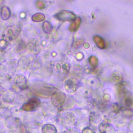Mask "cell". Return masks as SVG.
Masks as SVG:
<instances>
[{
    "label": "cell",
    "mask_w": 133,
    "mask_h": 133,
    "mask_svg": "<svg viewBox=\"0 0 133 133\" xmlns=\"http://www.w3.org/2000/svg\"><path fill=\"white\" fill-rule=\"evenodd\" d=\"M89 63L90 64V65L92 66V67H95V66H96L97 64V59L94 56H92L90 57L89 59Z\"/></svg>",
    "instance_id": "cell-24"
},
{
    "label": "cell",
    "mask_w": 133,
    "mask_h": 133,
    "mask_svg": "<svg viewBox=\"0 0 133 133\" xmlns=\"http://www.w3.org/2000/svg\"><path fill=\"white\" fill-rule=\"evenodd\" d=\"M31 19L34 22H41L45 20V16L42 13L37 12L32 15Z\"/></svg>",
    "instance_id": "cell-16"
},
{
    "label": "cell",
    "mask_w": 133,
    "mask_h": 133,
    "mask_svg": "<svg viewBox=\"0 0 133 133\" xmlns=\"http://www.w3.org/2000/svg\"><path fill=\"white\" fill-rule=\"evenodd\" d=\"M43 30L44 32L46 33H49L51 32L52 29V26L51 24L48 21H44L43 23Z\"/></svg>",
    "instance_id": "cell-20"
},
{
    "label": "cell",
    "mask_w": 133,
    "mask_h": 133,
    "mask_svg": "<svg viewBox=\"0 0 133 133\" xmlns=\"http://www.w3.org/2000/svg\"><path fill=\"white\" fill-rule=\"evenodd\" d=\"M132 109H133V103H132Z\"/></svg>",
    "instance_id": "cell-36"
},
{
    "label": "cell",
    "mask_w": 133,
    "mask_h": 133,
    "mask_svg": "<svg viewBox=\"0 0 133 133\" xmlns=\"http://www.w3.org/2000/svg\"><path fill=\"white\" fill-rule=\"evenodd\" d=\"M7 127L5 124V122L0 120V133H4L6 131Z\"/></svg>",
    "instance_id": "cell-25"
},
{
    "label": "cell",
    "mask_w": 133,
    "mask_h": 133,
    "mask_svg": "<svg viewBox=\"0 0 133 133\" xmlns=\"http://www.w3.org/2000/svg\"><path fill=\"white\" fill-rule=\"evenodd\" d=\"M3 114H2V113H0V120H1L2 119V118H3Z\"/></svg>",
    "instance_id": "cell-34"
},
{
    "label": "cell",
    "mask_w": 133,
    "mask_h": 133,
    "mask_svg": "<svg viewBox=\"0 0 133 133\" xmlns=\"http://www.w3.org/2000/svg\"><path fill=\"white\" fill-rule=\"evenodd\" d=\"M61 123L63 126L69 131L73 130L76 123L75 114L71 111L64 112L61 116Z\"/></svg>",
    "instance_id": "cell-2"
},
{
    "label": "cell",
    "mask_w": 133,
    "mask_h": 133,
    "mask_svg": "<svg viewBox=\"0 0 133 133\" xmlns=\"http://www.w3.org/2000/svg\"><path fill=\"white\" fill-rule=\"evenodd\" d=\"M36 7L39 9H42L44 8L45 4L44 3V2L43 1H37L36 3Z\"/></svg>",
    "instance_id": "cell-30"
},
{
    "label": "cell",
    "mask_w": 133,
    "mask_h": 133,
    "mask_svg": "<svg viewBox=\"0 0 133 133\" xmlns=\"http://www.w3.org/2000/svg\"><path fill=\"white\" fill-rule=\"evenodd\" d=\"M27 49L30 52L35 54L39 50V44L36 39H32L27 45Z\"/></svg>",
    "instance_id": "cell-12"
},
{
    "label": "cell",
    "mask_w": 133,
    "mask_h": 133,
    "mask_svg": "<svg viewBox=\"0 0 133 133\" xmlns=\"http://www.w3.org/2000/svg\"><path fill=\"white\" fill-rule=\"evenodd\" d=\"M42 133H58L56 127L51 123L43 124L41 126Z\"/></svg>",
    "instance_id": "cell-10"
},
{
    "label": "cell",
    "mask_w": 133,
    "mask_h": 133,
    "mask_svg": "<svg viewBox=\"0 0 133 133\" xmlns=\"http://www.w3.org/2000/svg\"><path fill=\"white\" fill-rule=\"evenodd\" d=\"M11 15V11L9 8L6 6H4L2 7L1 10V16L2 19L6 20L9 19Z\"/></svg>",
    "instance_id": "cell-13"
},
{
    "label": "cell",
    "mask_w": 133,
    "mask_h": 133,
    "mask_svg": "<svg viewBox=\"0 0 133 133\" xmlns=\"http://www.w3.org/2000/svg\"><path fill=\"white\" fill-rule=\"evenodd\" d=\"M51 102L56 107L63 105L66 100V95L62 92H56L51 97Z\"/></svg>",
    "instance_id": "cell-6"
},
{
    "label": "cell",
    "mask_w": 133,
    "mask_h": 133,
    "mask_svg": "<svg viewBox=\"0 0 133 133\" xmlns=\"http://www.w3.org/2000/svg\"><path fill=\"white\" fill-rule=\"evenodd\" d=\"M102 117L101 114L97 112H91L89 115V122L90 124L94 126H99L102 122Z\"/></svg>",
    "instance_id": "cell-8"
},
{
    "label": "cell",
    "mask_w": 133,
    "mask_h": 133,
    "mask_svg": "<svg viewBox=\"0 0 133 133\" xmlns=\"http://www.w3.org/2000/svg\"><path fill=\"white\" fill-rule=\"evenodd\" d=\"M7 72L6 68H5L3 65L0 64V77H3L5 75Z\"/></svg>",
    "instance_id": "cell-26"
},
{
    "label": "cell",
    "mask_w": 133,
    "mask_h": 133,
    "mask_svg": "<svg viewBox=\"0 0 133 133\" xmlns=\"http://www.w3.org/2000/svg\"><path fill=\"white\" fill-rule=\"evenodd\" d=\"M41 104L39 99L36 97H32L29 99L21 107V109L25 112H32L35 110Z\"/></svg>",
    "instance_id": "cell-3"
},
{
    "label": "cell",
    "mask_w": 133,
    "mask_h": 133,
    "mask_svg": "<svg viewBox=\"0 0 133 133\" xmlns=\"http://www.w3.org/2000/svg\"><path fill=\"white\" fill-rule=\"evenodd\" d=\"M14 82L16 85L22 89H24L27 88L28 84L26 78L22 74L16 75L14 78Z\"/></svg>",
    "instance_id": "cell-7"
},
{
    "label": "cell",
    "mask_w": 133,
    "mask_h": 133,
    "mask_svg": "<svg viewBox=\"0 0 133 133\" xmlns=\"http://www.w3.org/2000/svg\"><path fill=\"white\" fill-rule=\"evenodd\" d=\"M4 122L7 128L11 130H16L19 125L22 123L20 118L15 116L6 117Z\"/></svg>",
    "instance_id": "cell-5"
},
{
    "label": "cell",
    "mask_w": 133,
    "mask_h": 133,
    "mask_svg": "<svg viewBox=\"0 0 133 133\" xmlns=\"http://www.w3.org/2000/svg\"><path fill=\"white\" fill-rule=\"evenodd\" d=\"M29 65V61L25 57H22L18 61V66L21 70L26 71Z\"/></svg>",
    "instance_id": "cell-14"
},
{
    "label": "cell",
    "mask_w": 133,
    "mask_h": 133,
    "mask_svg": "<svg viewBox=\"0 0 133 133\" xmlns=\"http://www.w3.org/2000/svg\"><path fill=\"white\" fill-rule=\"evenodd\" d=\"M65 89L68 92H73L75 91V87L71 80H68L65 83Z\"/></svg>",
    "instance_id": "cell-18"
},
{
    "label": "cell",
    "mask_w": 133,
    "mask_h": 133,
    "mask_svg": "<svg viewBox=\"0 0 133 133\" xmlns=\"http://www.w3.org/2000/svg\"><path fill=\"white\" fill-rule=\"evenodd\" d=\"M129 133H133V131H130Z\"/></svg>",
    "instance_id": "cell-35"
},
{
    "label": "cell",
    "mask_w": 133,
    "mask_h": 133,
    "mask_svg": "<svg viewBox=\"0 0 133 133\" xmlns=\"http://www.w3.org/2000/svg\"><path fill=\"white\" fill-rule=\"evenodd\" d=\"M67 133H80L79 131H77V130H72V131H70L67 132Z\"/></svg>",
    "instance_id": "cell-33"
},
{
    "label": "cell",
    "mask_w": 133,
    "mask_h": 133,
    "mask_svg": "<svg viewBox=\"0 0 133 133\" xmlns=\"http://www.w3.org/2000/svg\"><path fill=\"white\" fill-rule=\"evenodd\" d=\"M123 113L124 116L128 117H131V116L133 115V113L131 111L129 110H125L123 111Z\"/></svg>",
    "instance_id": "cell-31"
},
{
    "label": "cell",
    "mask_w": 133,
    "mask_h": 133,
    "mask_svg": "<svg viewBox=\"0 0 133 133\" xmlns=\"http://www.w3.org/2000/svg\"><path fill=\"white\" fill-rule=\"evenodd\" d=\"M15 92L10 90H7L2 95V99L3 101L6 103H10L15 101L16 98Z\"/></svg>",
    "instance_id": "cell-11"
},
{
    "label": "cell",
    "mask_w": 133,
    "mask_h": 133,
    "mask_svg": "<svg viewBox=\"0 0 133 133\" xmlns=\"http://www.w3.org/2000/svg\"><path fill=\"white\" fill-rule=\"evenodd\" d=\"M14 101L16 104L23 105L25 103V99L23 95H22L21 94H18L16 97V98H15V100Z\"/></svg>",
    "instance_id": "cell-21"
},
{
    "label": "cell",
    "mask_w": 133,
    "mask_h": 133,
    "mask_svg": "<svg viewBox=\"0 0 133 133\" xmlns=\"http://www.w3.org/2000/svg\"><path fill=\"white\" fill-rule=\"evenodd\" d=\"M64 108L66 109H70L74 107L75 105V102L74 99L71 97H68L66 98L65 101L64 103Z\"/></svg>",
    "instance_id": "cell-17"
},
{
    "label": "cell",
    "mask_w": 133,
    "mask_h": 133,
    "mask_svg": "<svg viewBox=\"0 0 133 133\" xmlns=\"http://www.w3.org/2000/svg\"><path fill=\"white\" fill-rule=\"evenodd\" d=\"M17 133H29V129L27 126L23 123H21L19 125L16 129Z\"/></svg>",
    "instance_id": "cell-19"
},
{
    "label": "cell",
    "mask_w": 133,
    "mask_h": 133,
    "mask_svg": "<svg viewBox=\"0 0 133 133\" xmlns=\"http://www.w3.org/2000/svg\"><path fill=\"white\" fill-rule=\"evenodd\" d=\"M133 103V100L130 98H127L124 101V104L126 107H131Z\"/></svg>",
    "instance_id": "cell-29"
},
{
    "label": "cell",
    "mask_w": 133,
    "mask_h": 133,
    "mask_svg": "<svg viewBox=\"0 0 133 133\" xmlns=\"http://www.w3.org/2000/svg\"><path fill=\"white\" fill-rule=\"evenodd\" d=\"M0 97H1V94H0Z\"/></svg>",
    "instance_id": "cell-37"
},
{
    "label": "cell",
    "mask_w": 133,
    "mask_h": 133,
    "mask_svg": "<svg viewBox=\"0 0 133 133\" xmlns=\"http://www.w3.org/2000/svg\"><path fill=\"white\" fill-rule=\"evenodd\" d=\"M128 129L130 131H133V121H131L128 126Z\"/></svg>",
    "instance_id": "cell-32"
},
{
    "label": "cell",
    "mask_w": 133,
    "mask_h": 133,
    "mask_svg": "<svg viewBox=\"0 0 133 133\" xmlns=\"http://www.w3.org/2000/svg\"><path fill=\"white\" fill-rule=\"evenodd\" d=\"M7 42L4 39H1L0 41V50H4L7 47Z\"/></svg>",
    "instance_id": "cell-28"
},
{
    "label": "cell",
    "mask_w": 133,
    "mask_h": 133,
    "mask_svg": "<svg viewBox=\"0 0 133 133\" xmlns=\"http://www.w3.org/2000/svg\"><path fill=\"white\" fill-rule=\"evenodd\" d=\"M99 131L100 133H115L114 127L110 123L105 122H101L98 126Z\"/></svg>",
    "instance_id": "cell-9"
},
{
    "label": "cell",
    "mask_w": 133,
    "mask_h": 133,
    "mask_svg": "<svg viewBox=\"0 0 133 133\" xmlns=\"http://www.w3.org/2000/svg\"><path fill=\"white\" fill-rule=\"evenodd\" d=\"M29 87L35 95L42 97L47 98L51 96L57 90L52 85L40 81H35L30 83Z\"/></svg>",
    "instance_id": "cell-1"
},
{
    "label": "cell",
    "mask_w": 133,
    "mask_h": 133,
    "mask_svg": "<svg viewBox=\"0 0 133 133\" xmlns=\"http://www.w3.org/2000/svg\"><path fill=\"white\" fill-rule=\"evenodd\" d=\"M112 110L113 112L117 113L119 112V111L121 110V108L117 103H113L112 105Z\"/></svg>",
    "instance_id": "cell-23"
},
{
    "label": "cell",
    "mask_w": 133,
    "mask_h": 133,
    "mask_svg": "<svg viewBox=\"0 0 133 133\" xmlns=\"http://www.w3.org/2000/svg\"><path fill=\"white\" fill-rule=\"evenodd\" d=\"M55 16L57 20L62 22H73L76 19L75 15L73 12L65 10L59 11Z\"/></svg>",
    "instance_id": "cell-4"
},
{
    "label": "cell",
    "mask_w": 133,
    "mask_h": 133,
    "mask_svg": "<svg viewBox=\"0 0 133 133\" xmlns=\"http://www.w3.org/2000/svg\"><path fill=\"white\" fill-rule=\"evenodd\" d=\"M81 133H96L94 130L89 127H84L81 131Z\"/></svg>",
    "instance_id": "cell-27"
},
{
    "label": "cell",
    "mask_w": 133,
    "mask_h": 133,
    "mask_svg": "<svg viewBox=\"0 0 133 133\" xmlns=\"http://www.w3.org/2000/svg\"><path fill=\"white\" fill-rule=\"evenodd\" d=\"M66 133H67V132H66Z\"/></svg>",
    "instance_id": "cell-38"
},
{
    "label": "cell",
    "mask_w": 133,
    "mask_h": 133,
    "mask_svg": "<svg viewBox=\"0 0 133 133\" xmlns=\"http://www.w3.org/2000/svg\"><path fill=\"white\" fill-rule=\"evenodd\" d=\"M81 22V19L80 18H77L74 21H73L69 25V30L71 32H75L76 31L78 27L79 26V25Z\"/></svg>",
    "instance_id": "cell-15"
},
{
    "label": "cell",
    "mask_w": 133,
    "mask_h": 133,
    "mask_svg": "<svg viewBox=\"0 0 133 133\" xmlns=\"http://www.w3.org/2000/svg\"><path fill=\"white\" fill-rule=\"evenodd\" d=\"M0 85L1 86V87H2L3 88H5V89H7L8 90H9L8 89L9 88H10V87L11 86V83H10L8 81H3L2 82H1L0 83Z\"/></svg>",
    "instance_id": "cell-22"
}]
</instances>
